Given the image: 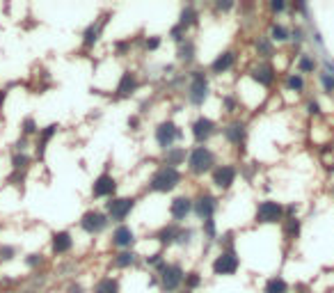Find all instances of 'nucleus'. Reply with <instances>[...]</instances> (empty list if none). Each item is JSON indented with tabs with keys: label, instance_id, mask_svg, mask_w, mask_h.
<instances>
[{
	"label": "nucleus",
	"instance_id": "f704fd0d",
	"mask_svg": "<svg viewBox=\"0 0 334 293\" xmlns=\"http://www.w3.org/2000/svg\"><path fill=\"white\" fill-rule=\"evenodd\" d=\"M263 293H291V287H288V282L284 280L281 275H273V277L266 282Z\"/></svg>",
	"mask_w": 334,
	"mask_h": 293
},
{
	"label": "nucleus",
	"instance_id": "e433bc0d",
	"mask_svg": "<svg viewBox=\"0 0 334 293\" xmlns=\"http://www.w3.org/2000/svg\"><path fill=\"white\" fill-rule=\"evenodd\" d=\"M204 284V277H201L199 270H190V273H186V280H183V287H186V291H197V289Z\"/></svg>",
	"mask_w": 334,
	"mask_h": 293
},
{
	"label": "nucleus",
	"instance_id": "79ce46f5",
	"mask_svg": "<svg viewBox=\"0 0 334 293\" xmlns=\"http://www.w3.org/2000/svg\"><path fill=\"white\" fill-rule=\"evenodd\" d=\"M318 83H321L323 92L332 96V94H334V73H328L325 69H323V71H318Z\"/></svg>",
	"mask_w": 334,
	"mask_h": 293
},
{
	"label": "nucleus",
	"instance_id": "a211bd4d",
	"mask_svg": "<svg viewBox=\"0 0 334 293\" xmlns=\"http://www.w3.org/2000/svg\"><path fill=\"white\" fill-rule=\"evenodd\" d=\"M236 64H238V51H234V48H227V51H222V53L215 55V60L211 62L208 71L213 73V76H224V73L234 71Z\"/></svg>",
	"mask_w": 334,
	"mask_h": 293
},
{
	"label": "nucleus",
	"instance_id": "5701e85b",
	"mask_svg": "<svg viewBox=\"0 0 334 293\" xmlns=\"http://www.w3.org/2000/svg\"><path fill=\"white\" fill-rule=\"evenodd\" d=\"M188 160V146H172V149H165L161 158V165H169V167H179L186 165Z\"/></svg>",
	"mask_w": 334,
	"mask_h": 293
},
{
	"label": "nucleus",
	"instance_id": "c756f323",
	"mask_svg": "<svg viewBox=\"0 0 334 293\" xmlns=\"http://www.w3.org/2000/svg\"><path fill=\"white\" fill-rule=\"evenodd\" d=\"M295 71L302 76H314V73H318V62L311 53H300L295 60Z\"/></svg>",
	"mask_w": 334,
	"mask_h": 293
},
{
	"label": "nucleus",
	"instance_id": "cd10ccee",
	"mask_svg": "<svg viewBox=\"0 0 334 293\" xmlns=\"http://www.w3.org/2000/svg\"><path fill=\"white\" fill-rule=\"evenodd\" d=\"M254 48H256V58L263 62H270L275 58V44L268 39V34H259L254 39Z\"/></svg>",
	"mask_w": 334,
	"mask_h": 293
},
{
	"label": "nucleus",
	"instance_id": "9d476101",
	"mask_svg": "<svg viewBox=\"0 0 334 293\" xmlns=\"http://www.w3.org/2000/svg\"><path fill=\"white\" fill-rule=\"evenodd\" d=\"M218 131H220L218 121L206 117V115H199V117H195V119L190 121V135H193L195 145H208V140L215 138Z\"/></svg>",
	"mask_w": 334,
	"mask_h": 293
},
{
	"label": "nucleus",
	"instance_id": "f257e3e1",
	"mask_svg": "<svg viewBox=\"0 0 334 293\" xmlns=\"http://www.w3.org/2000/svg\"><path fill=\"white\" fill-rule=\"evenodd\" d=\"M181 183H183V172H181L179 167L158 165L147 181V193L167 195V193H174Z\"/></svg>",
	"mask_w": 334,
	"mask_h": 293
},
{
	"label": "nucleus",
	"instance_id": "680f3d73",
	"mask_svg": "<svg viewBox=\"0 0 334 293\" xmlns=\"http://www.w3.org/2000/svg\"><path fill=\"white\" fill-rule=\"evenodd\" d=\"M0 229H2V227H0Z\"/></svg>",
	"mask_w": 334,
	"mask_h": 293
},
{
	"label": "nucleus",
	"instance_id": "052dcab7",
	"mask_svg": "<svg viewBox=\"0 0 334 293\" xmlns=\"http://www.w3.org/2000/svg\"><path fill=\"white\" fill-rule=\"evenodd\" d=\"M332 197H334V183H332Z\"/></svg>",
	"mask_w": 334,
	"mask_h": 293
},
{
	"label": "nucleus",
	"instance_id": "bb28decb",
	"mask_svg": "<svg viewBox=\"0 0 334 293\" xmlns=\"http://www.w3.org/2000/svg\"><path fill=\"white\" fill-rule=\"evenodd\" d=\"M302 234V220L295 215V218H284V222H281V236H284V240H288V243H293V240L300 238Z\"/></svg>",
	"mask_w": 334,
	"mask_h": 293
},
{
	"label": "nucleus",
	"instance_id": "49530a36",
	"mask_svg": "<svg viewBox=\"0 0 334 293\" xmlns=\"http://www.w3.org/2000/svg\"><path fill=\"white\" fill-rule=\"evenodd\" d=\"M19 254V247L16 245H0V261L5 264V261H14V257Z\"/></svg>",
	"mask_w": 334,
	"mask_h": 293
},
{
	"label": "nucleus",
	"instance_id": "bf43d9fd",
	"mask_svg": "<svg viewBox=\"0 0 334 293\" xmlns=\"http://www.w3.org/2000/svg\"><path fill=\"white\" fill-rule=\"evenodd\" d=\"M179 293H193V291H186V289H183V291H179Z\"/></svg>",
	"mask_w": 334,
	"mask_h": 293
},
{
	"label": "nucleus",
	"instance_id": "4c0bfd02",
	"mask_svg": "<svg viewBox=\"0 0 334 293\" xmlns=\"http://www.w3.org/2000/svg\"><path fill=\"white\" fill-rule=\"evenodd\" d=\"M201 234H204V238L208 240V243H215L218 240V225H215V218H211V220H204L201 222Z\"/></svg>",
	"mask_w": 334,
	"mask_h": 293
},
{
	"label": "nucleus",
	"instance_id": "20e7f679",
	"mask_svg": "<svg viewBox=\"0 0 334 293\" xmlns=\"http://www.w3.org/2000/svg\"><path fill=\"white\" fill-rule=\"evenodd\" d=\"M241 270V254L234 247H220L211 261V273L215 277H234Z\"/></svg>",
	"mask_w": 334,
	"mask_h": 293
},
{
	"label": "nucleus",
	"instance_id": "8fccbe9b",
	"mask_svg": "<svg viewBox=\"0 0 334 293\" xmlns=\"http://www.w3.org/2000/svg\"><path fill=\"white\" fill-rule=\"evenodd\" d=\"M268 9H270L273 14H281V12H286L288 9V5L284 2V0H273V2L268 5Z\"/></svg>",
	"mask_w": 334,
	"mask_h": 293
},
{
	"label": "nucleus",
	"instance_id": "a878e982",
	"mask_svg": "<svg viewBox=\"0 0 334 293\" xmlns=\"http://www.w3.org/2000/svg\"><path fill=\"white\" fill-rule=\"evenodd\" d=\"M284 87H286V92L305 94L307 92V78L298 71H288L284 73Z\"/></svg>",
	"mask_w": 334,
	"mask_h": 293
},
{
	"label": "nucleus",
	"instance_id": "473e14b6",
	"mask_svg": "<svg viewBox=\"0 0 334 293\" xmlns=\"http://www.w3.org/2000/svg\"><path fill=\"white\" fill-rule=\"evenodd\" d=\"M92 293H121V284H119L117 277H112V275H103V277L96 280Z\"/></svg>",
	"mask_w": 334,
	"mask_h": 293
},
{
	"label": "nucleus",
	"instance_id": "a19ab883",
	"mask_svg": "<svg viewBox=\"0 0 334 293\" xmlns=\"http://www.w3.org/2000/svg\"><path fill=\"white\" fill-rule=\"evenodd\" d=\"M44 261H46V257H44L41 252H30V254L23 257V264H26L30 270H39V268L44 266Z\"/></svg>",
	"mask_w": 334,
	"mask_h": 293
},
{
	"label": "nucleus",
	"instance_id": "4be33fe9",
	"mask_svg": "<svg viewBox=\"0 0 334 293\" xmlns=\"http://www.w3.org/2000/svg\"><path fill=\"white\" fill-rule=\"evenodd\" d=\"M179 227H181V225L167 222V225H163L161 229H156V232H154V240H156V243H158L161 247H172V245H176Z\"/></svg>",
	"mask_w": 334,
	"mask_h": 293
},
{
	"label": "nucleus",
	"instance_id": "6e6d98bb",
	"mask_svg": "<svg viewBox=\"0 0 334 293\" xmlns=\"http://www.w3.org/2000/svg\"><path fill=\"white\" fill-rule=\"evenodd\" d=\"M234 2H222V0H218V2H215V9H218V12H231V9H234Z\"/></svg>",
	"mask_w": 334,
	"mask_h": 293
},
{
	"label": "nucleus",
	"instance_id": "1a4fd4ad",
	"mask_svg": "<svg viewBox=\"0 0 334 293\" xmlns=\"http://www.w3.org/2000/svg\"><path fill=\"white\" fill-rule=\"evenodd\" d=\"M138 206V200L126 195V197H112V200L106 202V213L110 218V222H117V225H124L126 218L135 211Z\"/></svg>",
	"mask_w": 334,
	"mask_h": 293
},
{
	"label": "nucleus",
	"instance_id": "3c124183",
	"mask_svg": "<svg viewBox=\"0 0 334 293\" xmlns=\"http://www.w3.org/2000/svg\"><path fill=\"white\" fill-rule=\"evenodd\" d=\"M128 51H131V41H114V53L119 58H124Z\"/></svg>",
	"mask_w": 334,
	"mask_h": 293
},
{
	"label": "nucleus",
	"instance_id": "4468645a",
	"mask_svg": "<svg viewBox=\"0 0 334 293\" xmlns=\"http://www.w3.org/2000/svg\"><path fill=\"white\" fill-rule=\"evenodd\" d=\"M248 121L241 119V117H234V119H229L224 126H222V138H224V142L231 146H245V142H248Z\"/></svg>",
	"mask_w": 334,
	"mask_h": 293
},
{
	"label": "nucleus",
	"instance_id": "f03ea898",
	"mask_svg": "<svg viewBox=\"0 0 334 293\" xmlns=\"http://www.w3.org/2000/svg\"><path fill=\"white\" fill-rule=\"evenodd\" d=\"M188 85H186V99L190 106L201 108L211 96V83H208V71L206 69H193L186 73Z\"/></svg>",
	"mask_w": 334,
	"mask_h": 293
},
{
	"label": "nucleus",
	"instance_id": "aec40b11",
	"mask_svg": "<svg viewBox=\"0 0 334 293\" xmlns=\"http://www.w3.org/2000/svg\"><path fill=\"white\" fill-rule=\"evenodd\" d=\"M74 245H76L74 234L67 232V229L51 234V252H53V257H64V254L74 250Z\"/></svg>",
	"mask_w": 334,
	"mask_h": 293
},
{
	"label": "nucleus",
	"instance_id": "393cba45",
	"mask_svg": "<svg viewBox=\"0 0 334 293\" xmlns=\"http://www.w3.org/2000/svg\"><path fill=\"white\" fill-rule=\"evenodd\" d=\"M176 60H179L181 64H186V67L197 60V41H195L193 37H188L183 44L176 46Z\"/></svg>",
	"mask_w": 334,
	"mask_h": 293
},
{
	"label": "nucleus",
	"instance_id": "423d86ee",
	"mask_svg": "<svg viewBox=\"0 0 334 293\" xmlns=\"http://www.w3.org/2000/svg\"><path fill=\"white\" fill-rule=\"evenodd\" d=\"M286 218V206L277 200H261L254 208L256 225H281Z\"/></svg>",
	"mask_w": 334,
	"mask_h": 293
},
{
	"label": "nucleus",
	"instance_id": "7c9ffc66",
	"mask_svg": "<svg viewBox=\"0 0 334 293\" xmlns=\"http://www.w3.org/2000/svg\"><path fill=\"white\" fill-rule=\"evenodd\" d=\"M268 39L273 41V44H277V46H279V44H286V41H291V28L273 21L270 28H268Z\"/></svg>",
	"mask_w": 334,
	"mask_h": 293
},
{
	"label": "nucleus",
	"instance_id": "de8ad7c7",
	"mask_svg": "<svg viewBox=\"0 0 334 293\" xmlns=\"http://www.w3.org/2000/svg\"><path fill=\"white\" fill-rule=\"evenodd\" d=\"M305 110H307L309 117H321V115H323V108H321V101H318V99H307Z\"/></svg>",
	"mask_w": 334,
	"mask_h": 293
},
{
	"label": "nucleus",
	"instance_id": "2f4dec72",
	"mask_svg": "<svg viewBox=\"0 0 334 293\" xmlns=\"http://www.w3.org/2000/svg\"><path fill=\"white\" fill-rule=\"evenodd\" d=\"M57 131H60V124H48L46 128H41L39 131V140H37V158H44L48 142L53 140V135H57Z\"/></svg>",
	"mask_w": 334,
	"mask_h": 293
},
{
	"label": "nucleus",
	"instance_id": "a18cd8bd",
	"mask_svg": "<svg viewBox=\"0 0 334 293\" xmlns=\"http://www.w3.org/2000/svg\"><path fill=\"white\" fill-rule=\"evenodd\" d=\"M291 41H293L295 48H300L305 41H307V32H305V28L302 26H293L291 28Z\"/></svg>",
	"mask_w": 334,
	"mask_h": 293
},
{
	"label": "nucleus",
	"instance_id": "9b49d317",
	"mask_svg": "<svg viewBox=\"0 0 334 293\" xmlns=\"http://www.w3.org/2000/svg\"><path fill=\"white\" fill-rule=\"evenodd\" d=\"M250 80H252L254 85L263 87V89H270V87L277 83V78H279V71H277V67H275L273 62H263L259 60L256 64H252V69L248 71Z\"/></svg>",
	"mask_w": 334,
	"mask_h": 293
},
{
	"label": "nucleus",
	"instance_id": "c03bdc74",
	"mask_svg": "<svg viewBox=\"0 0 334 293\" xmlns=\"http://www.w3.org/2000/svg\"><path fill=\"white\" fill-rule=\"evenodd\" d=\"M169 39H172L174 44L179 46V44H183V41L188 39V30H186V28H181L179 23H176V26L169 28Z\"/></svg>",
	"mask_w": 334,
	"mask_h": 293
},
{
	"label": "nucleus",
	"instance_id": "c85d7f7f",
	"mask_svg": "<svg viewBox=\"0 0 334 293\" xmlns=\"http://www.w3.org/2000/svg\"><path fill=\"white\" fill-rule=\"evenodd\" d=\"M199 9L195 5H183L181 7V12H179V26L181 28H186V30H190V28L195 26H199Z\"/></svg>",
	"mask_w": 334,
	"mask_h": 293
},
{
	"label": "nucleus",
	"instance_id": "f3484780",
	"mask_svg": "<svg viewBox=\"0 0 334 293\" xmlns=\"http://www.w3.org/2000/svg\"><path fill=\"white\" fill-rule=\"evenodd\" d=\"M167 213H169L174 225H183L193 215V197L190 195H176V197H172Z\"/></svg>",
	"mask_w": 334,
	"mask_h": 293
},
{
	"label": "nucleus",
	"instance_id": "37998d69",
	"mask_svg": "<svg viewBox=\"0 0 334 293\" xmlns=\"http://www.w3.org/2000/svg\"><path fill=\"white\" fill-rule=\"evenodd\" d=\"M144 264H147L149 268H154L156 273H158V270L167 264V259H165V254L163 252H156V254H151V257H144Z\"/></svg>",
	"mask_w": 334,
	"mask_h": 293
},
{
	"label": "nucleus",
	"instance_id": "13d9d810",
	"mask_svg": "<svg viewBox=\"0 0 334 293\" xmlns=\"http://www.w3.org/2000/svg\"><path fill=\"white\" fill-rule=\"evenodd\" d=\"M23 293H39L37 289H28V291H23Z\"/></svg>",
	"mask_w": 334,
	"mask_h": 293
},
{
	"label": "nucleus",
	"instance_id": "39448f33",
	"mask_svg": "<svg viewBox=\"0 0 334 293\" xmlns=\"http://www.w3.org/2000/svg\"><path fill=\"white\" fill-rule=\"evenodd\" d=\"M156 275H158V280H161V291L163 293H179L181 289H183L186 268L181 266L179 261H167Z\"/></svg>",
	"mask_w": 334,
	"mask_h": 293
},
{
	"label": "nucleus",
	"instance_id": "0eeeda50",
	"mask_svg": "<svg viewBox=\"0 0 334 293\" xmlns=\"http://www.w3.org/2000/svg\"><path fill=\"white\" fill-rule=\"evenodd\" d=\"M154 140L161 151L172 149V146H176V142L183 140V128L174 119H163V121H158L154 128Z\"/></svg>",
	"mask_w": 334,
	"mask_h": 293
},
{
	"label": "nucleus",
	"instance_id": "c9c22d12",
	"mask_svg": "<svg viewBox=\"0 0 334 293\" xmlns=\"http://www.w3.org/2000/svg\"><path fill=\"white\" fill-rule=\"evenodd\" d=\"M39 124H37V119H34L32 115H28V117H23L21 119V135L23 138H32V135H39Z\"/></svg>",
	"mask_w": 334,
	"mask_h": 293
},
{
	"label": "nucleus",
	"instance_id": "f8f14e48",
	"mask_svg": "<svg viewBox=\"0 0 334 293\" xmlns=\"http://www.w3.org/2000/svg\"><path fill=\"white\" fill-rule=\"evenodd\" d=\"M78 225H81V229L87 234V236H99V234H103V232L108 229V225H110V218H108L106 211H99V208H89V211H85V213L81 215Z\"/></svg>",
	"mask_w": 334,
	"mask_h": 293
},
{
	"label": "nucleus",
	"instance_id": "6ab92c4d",
	"mask_svg": "<svg viewBox=\"0 0 334 293\" xmlns=\"http://www.w3.org/2000/svg\"><path fill=\"white\" fill-rule=\"evenodd\" d=\"M108 16L110 14H101L99 19H94L89 26L83 30V48H94L96 44L101 41V34H103V30H106V26H108Z\"/></svg>",
	"mask_w": 334,
	"mask_h": 293
},
{
	"label": "nucleus",
	"instance_id": "4d7b16f0",
	"mask_svg": "<svg viewBox=\"0 0 334 293\" xmlns=\"http://www.w3.org/2000/svg\"><path fill=\"white\" fill-rule=\"evenodd\" d=\"M5 96H7V92H5V89H0V106L5 103Z\"/></svg>",
	"mask_w": 334,
	"mask_h": 293
},
{
	"label": "nucleus",
	"instance_id": "dca6fc26",
	"mask_svg": "<svg viewBox=\"0 0 334 293\" xmlns=\"http://www.w3.org/2000/svg\"><path fill=\"white\" fill-rule=\"evenodd\" d=\"M135 243H138V234H135V229L131 225H117L112 229V234H110V247H114L117 252H121V250H133Z\"/></svg>",
	"mask_w": 334,
	"mask_h": 293
},
{
	"label": "nucleus",
	"instance_id": "412c9836",
	"mask_svg": "<svg viewBox=\"0 0 334 293\" xmlns=\"http://www.w3.org/2000/svg\"><path fill=\"white\" fill-rule=\"evenodd\" d=\"M138 89H140V78H138V73L126 69V71L121 73L117 87H114V96H117V99H128V96H133Z\"/></svg>",
	"mask_w": 334,
	"mask_h": 293
},
{
	"label": "nucleus",
	"instance_id": "58836bf2",
	"mask_svg": "<svg viewBox=\"0 0 334 293\" xmlns=\"http://www.w3.org/2000/svg\"><path fill=\"white\" fill-rule=\"evenodd\" d=\"M195 240V229L193 227H179V236H176V245L179 247H190Z\"/></svg>",
	"mask_w": 334,
	"mask_h": 293
},
{
	"label": "nucleus",
	"instance_id": "b1692460",
	"mask_svg": "<svg viewBox=\"0 0 334 293\" xmlns=\"http://www.w3.org/2000/svg\"><path fill=\"white\" fill-rule=\"evenodd\" d=\"M138 261H140V254L135 252V250H121V252L112 254L110 264H112V268H117V270H128V268H133Z\"/></svg>",
	"mask_w": 334,
	"mask_h": 293
},
{
	"label": "nucleus",
	"instance_id": "7ed1b4c3",
	"mask_svg": "<svg viewBox=\"0 0 334 293\" xmlns=\"http://www.w3.org/2000/svg\"><path fill=\"white\" fill-rule=\"evenodd\" d=\"M186 167L193 176L211 174L215 167H218V153H215L208 145H195L193 149H188Z\"/></svg>",
	"mask_w": 334,
	"mask_h": 293
},
{
	"label": "nucleus",
	"instance_id": "72a5a7b5",
	"mask_svg": "<svg viewBox=\"0 0 334 293\" xmlns=\"http://www.w3.org/2000/svg\"><path fill=\"white\" fill-rule=\"evenodd\" d=\"M220 103H222V110L234 119L236 115L241 113V106H243V101H241V96L238 94H234V92H227V94H222V99H220Z\"/></svg>",
	"mask_w": 334,
	"mask_h": 293
},
{
	"label": "nucleus",
	"instance_id": "864d4df0",
	"mask_svg": "<svg viewBox=\"0 0 334 293\" xmlns=\"http://www.w3.org/2000/svg\"><path fill=\"white\" fill-rule=\"evenodd\" d=\"M67 293H85V287H83L81 282H69L67 284Z\"/></svg>",
	"mask_w": 334,
	"mask_h": 293
},
{
	"label": "nucleus",
	"instance_id": "ea45409f",
	"mask_svg": "<svg viewBox=\"0 0 334 293\" xmlns=\"http://www.w3.org/2000/svg\"><path fill=\"white\" fill-rule=\"evenodd\" d=\"M30 156L28 153H21V151H14L12 153V170L14 172H23V170H28L30 167Z\"/></svg>",
	"mask_w": 334,
	"mask_h": 293
},
{
	"label": "nucleus",
	"instance_id": "ddd939ff",
	"mask_svg": "<svg viewBox=\"0 0 334 293\" xmlns=\"http://www.w3.org/2000/svg\"><path fill=\"white\" fill-rule=\"evenodd\" d=\"M220 211V200L215 197L213 193H206L201 190L197 197H193V213L204 222V220L215 218V213Z\"/></svg>",
	"mask_w": 334,
	"mask_h": 293
},
{
	"label": "nucleus",
	"instance_id": "603ef678",
	"mask_svg": "<svg viewBox=\"0 0 334 293\" xmlns=\"http://www.w3.org/2000/svg\"><path fill=\"white\" fill-rule=\"evenodd\" d=\"M128 128H131V131H140V126H142V119H140V115H131V117H128Z\"/></svg>",
	"mask_w": 334,
	"mask_h": 293
},
{
	"label": "nucleus",
	"instance_id": "6e6552de",
	"mask_svg": "<svg viewBox=\"0 0 334 293\" xmlns=\"http://www.w3.org/2000/svg\"><path fill=\"white\" fill-rule=\"evenodd\" d=\"M238 174H241V170H238L236 163H218V167L211 172V183H213L215 190L229 193L238 181Z\"/></svg>",
	"mask_w": 334,
	"mask_h": 293
},
{
	"label": "nucleus",
	"instance_id": "2eb2a0df",
	"mask_svg": "<svg viewBox=\"0 0 334 293\" xmlns=\"http://www.w3.org/2000/svg\"><path fill=\"white\" fill-rule=\"evenodd\" d=\"M117 188H119L117 179L106 170L92 181V197L94 200H112L117 197Z\"/></svg>",
	"mask_w": 334,
	"mask_h": 293
},
{
	"label": "nucleus",
	"instance_id": "5fc2aeb1",
	"mask_svg": "<svg viewBox=\"0 0 334 293\" xmlns=\"http://www.w3.org/2000/svg\"><path fill=\"white\" fill-rule=\"evenodd\" d=\"M26 149H28V138H23V135H21L19 140L14 142V151H21V153H26Z\"/></svg>",
	"mask_w": 334,
	"mask_h": 293
},
{
	"label": "nucleus",
	"instance_id": "09e8293b",
	"mask_svg": "<svg viewBox=\"0 0 334 293\" xmlns=\"http://www.w3.org/2000/svg\"><path fill=\"white\" fill-rule=\"evenodd\" d=\"M161 46H163V37H158V34H151V37L144 39V51H149V53L158 51Z\"/></svg>",
	"mask_w": 334,
	"mask_h": 293
}]
</instances>
